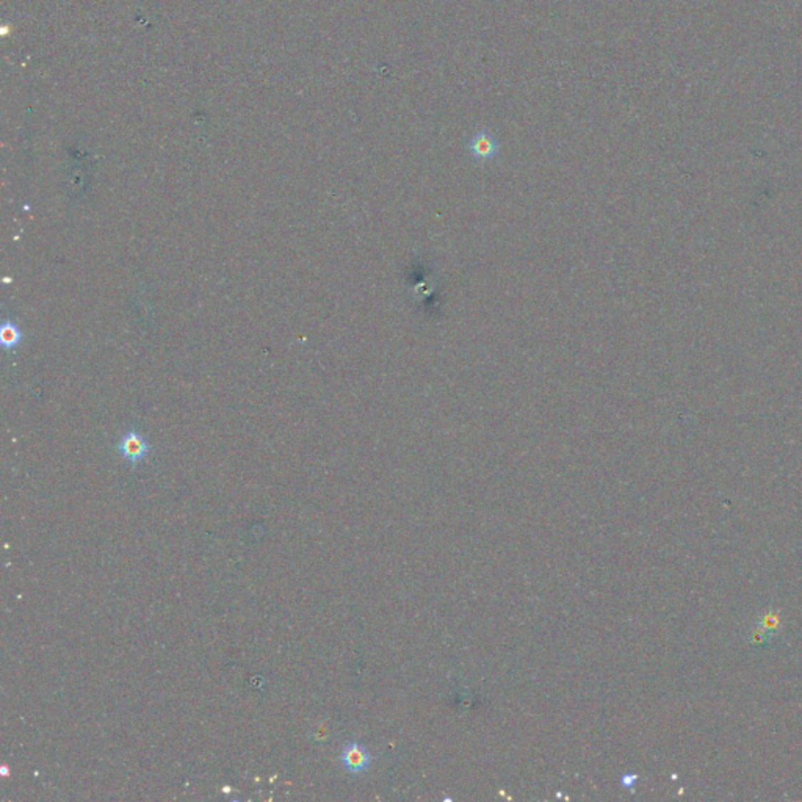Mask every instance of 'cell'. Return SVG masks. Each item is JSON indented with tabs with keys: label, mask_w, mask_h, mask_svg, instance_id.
Here are the masks:
<instances>
[{
	"label": "cell",
	"mask_w": 802,
	"mask_h": 802,
	"mask_svg": "<svg viewBox=\"0 0 802 802\" xmlns=\"http://www.w3.org/2000/svg\"><path fill=\"white\" fill-rule=\"evenodd\" d=\"M118 452H120V454L130 466L135 467L137 464H140L149 454L151 447H149L147 440L137 429L130 428L124 432L120 442H118Z\"/></svg>",
	"instance_id": "1"
},
{
	"label": "cell",
	"mask_w": 802,
	"mask_h": 802,
	"mask_svg": "<svg viewBox=\"0 0 802 802\" xmlns=\"http://www.w3.org/2000/svg\"><path fill=\"white\" fill-rule=\"evenodd\" d=\"M340 761L342 766L347 769L348 773L360 774L370 766L372 757L363 744L358 741H350L340 754Z\"/></svg>",
	"instance_id": "2"
},
{
	"label": "cell",
	"mask_w": 802,
	"mask_h": 802,
	"mask_svg": "<svg viewBox=\"0 0 802 802\" xmlns=\"http://www.w3.org/2000/svg\"><path fill=\"white\" fill-rule=\"evenodd\" d=\"M499 143L492 133L487 130H479L470 137L469 152L478 162H489L499 154Z\"/></svg>",
	"instance_id": "3"
},
{
	"label": "cell",
	"mask_w": 802,
	"mask_h": 802,
	"mask_svg": "<svg viewBox=\"0 0 802 802\" xmlns=\"http://www.w3.org/2000/svg\"><path fill=\"white\" fill-rule=\"evenodd\" d=\"M0 342L5 351H13L19 347L22 342V333L18 323L13 320H5L0 326Z\"/></svg>",
	"instance_id": "4"
},
{
	"label": "cell",
	"mask_w": 802,
	"mask_h": 802,
	"mask_svg": "<svg viewBox=\"0 0 802 802\" xmlns=\"http://www.w3.org/2000/svg\"><path fill=\"white\" fill-rule=\"evenodd\" d=\"M756 627L760 628V630L764 632L769 640H771L773 636H774L777 632H779V628H781V618H779V615H777V613H773V611L764 613V615H760Z\"/></svg>",
	"instance_id": "5"
},
{
	"label": "cell",
	"mask_w": 802,
	"mask_h": 802,
	"mask_svg": "<svg viewBox=\"0 0 802 802\" xmlns=\"http://www.w3.org/2000/svg\"><path fill=\"white\" fill-rule=\"evenodd\" d=\"M635 781H636L635 776H624V777H623V785H624V787H627V788H630L632 785L635 783Z\"/></svg>",
	"instance_id": "6"
}]
</instances>
